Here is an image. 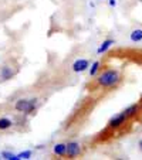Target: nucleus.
<instances>
[{
  "mask_svg": "<svg viewBox=\"0 0 142 160\" xmlns=\"http://www.w3.org/2000/svg\"><path fill=\"white\" fill-rule=\"evenodd\" d=\"M121 82L122 74L115 68H107L104 71H100L94 79V85L103 89H115L121 85Z\"/></svg>",
  "mask_w": 142,
  "mask_h": 160,
  "instance_id": "nucleus-1",
  "label": "nucleus"
},
{
  "mask_svg": "<svg viewBox=\"0 0 142 160\" xmlns=\"http://www.w3.org/2000/svg\"><path fill=\"white\" fill-rule=\"evenodd\" d=\"M37 105H39V101L37 99H18L14 103V109L17 112H20V113L29 115V113H33L36 111Z\"/></svg>",
  "mask_w": 142,
  "mask_h": 160,
  "instance_id": "nucleus-2",
  "label": "nucleus"
},
{
  "mask_svg": "<svg viewBox=\"0 0 142 160\" xmlns=\"http://www.w3.org/2000/svg\"><path fill=\"white\" fill-rule=\"evenodd\" d=\"M128 122H129V119L127 118V115H125L124 112H119V113L114 115L108 121V123H107V129L112 130V132H114V130H119L121 128H124Z\"/></svg>",
  "mask_w": 142,
  "mask_h": 160,
  "instance_id": "nucleus-3",
  "label": "nucleus"
},
{
  "mask_svg": "<svg viewBox=\"0 0 142 160\" xmlns=\"http://www.w3.org/2000/svg\"><path fill=\"white\" fill-rule=\"evenodd\" d=\"M82 156V148L78 142L71 140L67 143V149H66V157L68 159H77V157Z\"/></svg>",
  "mask_w": 142,
  "mask_h": 160,
  "instance_id": "nucleus-4",
  "label": "nucleus"
},
{
  "mask_svg": "<svg viewBox=\"0 0 142 160\" xmlns=\"http://www.w3.org/2000/svg\"><path fill=\"white\" fill-rule=\"evenodd\" d=\"M16 74H17V68L6 64V65H3L2 70H0V78H2V81H9V79H12L13 77L16 75Z\"/></svg>",
  "mask_w": 142,
  "mask_h": 160,
  "instance_id": "nucleus-5",
  "label": "nucleus"
},
{
  "mask_svg": "<svg viewBox=\"0 0 142 160\" xmlns=\"http://www.w3.org/2000/svg\"><path fill=\"white\" fill-rule=\"evenodd\" d=\"M124 113L127 115V118L129 119V121H132V119L138 118L139 113H141V108H139V103H134V105L128 106V108L124 111Z\"/></svg>",
  "mask_w": 142,
  "mask_h": 160,
  "instance_id": "nucleus-6",
  "label": "nucleus"
},
{
  "mask_svg": "<svg viewBox=\"0 0 142 160\" xmlns=\"http://www.w3.org/2000/svg\"><path fill=\"white\" fill-rule=\"evenodd\" d=\"M88 67H90V61L85 60V58H81V60H77L73 64V71L74 72H84V71L88 70Z\"/></svg>",
  "mask_w": 142,
  "mask_h": 160,
  "instance_id": "nucleus-7",
  "label": "nucleus"
},
{
  "mask_svg": "<svg viewBox=\"0 0 142 160\" xmlns=\"http://www.w3.org/2000/svg\"><path fill=\"white\" fill-rule=\"evenodd\" d=\"M66 149H67V143H55L53 148V153L57 157H66Z\"/></svg>",
  "mask_w": 142,
  "mask_h": 160,
  "instance_id": "nucleus-8",
  "label": "nucleus"
},
{
  "mask_svg": "<svg viewBox=\"0 0 142 160\" xmlns=\"http://www.w3.org/2000/svg\"><path fill=\"white\" fill-rule=\"evenodd\" d=\"M112 44H115V41H114L112 38H107V40H104V41L101 42V45L98 47L97 52H98V54H104V52L108 51V48H111Z\"/></svg>",
  "mask_w": 142,
  "mask_h": 160,
  "instance_id": "nucleus-9",
  "label": "nucleus"
},
{
  "mask_svg": "<svg viewBox=\"0 0 142 160\" xmlns=\"http://www.w3.org/2000/svg\"><path fill=\"white\" fill-rule=\"evenodd\" d=\"M13 126V121L9 118H0V132L9 130Z\"/></svg>",
  "mask_w": 142,
  "mask_h": 160,
  "instance_id": "nucleus-10",
  "label": "nucleus"
},
{
  "mask_svg": "<svg viewBox=\"0 0 142 160\" xmlns=\"http://www.w3.org/2000/svg\"><path fill=\"white\" fill-rule=\"evenodd\" d=\"M129 38H131V41H134V42L142 41V28H135V30H132L129 34Z\"/></svg>",
  "mask_w": 142,
  "mask_h": 160,
  "instance_id": "nucleus-11",
  "label": "nucleus"
},
{
  "mask_svg": "<svg viewBox=\"0 0 142 160\" xmlns=\"http://www.w3.org/2000/svg\"><path fill=\"white\" fill-rule=\"evenodd\" d=\"M101 71V62L100 61H95V62L91 64V68H90V77H95L98 72Z\"/></svg>",
  "mask_w": 142,
  "mask_h": 160,
  "instance_id": "nucleus-12",
  "label": "nucleus"
},
{
  "mask_svg": "<svg viewBox=\"0 0 142 160\" xmlns=\"http://www.w3.org/2000/svg\"><path fill=\"white\" fill-rule=\"evenodd\" d=\"M2 157H3V159H6V160H20L17 154L10 153V152H2Z\"/></svg>",
  "mask_w": 142,
  "mask_h": 160,
  "instance_id": "nucleus-13",
  "label": "nucleus"
},
{
  "mask_svg": "<svg viewBox=\"0 0 142 160\" xmlns=\"http://www.w3.org/2000/svg\"><path fill=\"white\" fill-rule=\"evenodd\" d=\"M31 154H33V152L31 150H26V152H21V153H18L17 156H18V159H30L31 157Z\"/></svg>",
  "mask_w": 142,
  "mask_h": 160,
  "instance_id": "nucleus-14",
  "label": "nucleus"
},
{
  "mask_svg": "<svg viewBox=\"0 0 142 160\" xmlns=\"http://www.w3.org/2000/svg\"><path fill=\"white\" fill-rule=\"evenodd\" d=\"M108 4L111 7H115V6H117V0H108Z\"/></svg>",
  "mask_w": 142,
  "mask_h": 160,
  "instance_id": "nucleus-15",
  "label": "nucleus"
},
{
  "mask_svg": "<svg viewBox=\"0 0 142 160\" xmlns=\"http://www.w3.org/2000/svg\"><path fill=\"white\" fill-rule=\"evenodd\" d=\"M138 146H139V149H141V150H142V139H141V140H139V143H138Z\"/></svg>",
  "mask_w": 142,
  "mask_h": 160,
  "instance_id": "nucleus-16",
  "label": "nucleus"
},
{
  "mask_svg": "<svg viewBox=\"0 0 142 160\" xmlns=\"http://www.w3.org/2000/svg\"><path fill=\"white\" fill-rule=\"evenodd\" d=\"M139 108H141V113H142V98H141V101H139Z\"/></svg>",
  "mask_w": 142,
  "mask_h": 160,
  "instance_id": "nucleus-17",
  "label": "nucleus"
}]
</instances>
